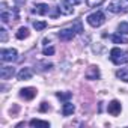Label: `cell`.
<instances>
[{
    "label": "cell",
    "instance_id": "obj_16",
    "mask_svg": "<svg viewBox=\"0 0 128 128\" xmlns=\"http://www.w3.org/2000/svg\"><path fill=\"white\" fill-rule=\"evenodd\" d=\"M112 41H113L114 44H126V39H125L120 33H118V35H112Z\"/></svg>",
    "mask_w": 128,
    "mask_h": 128
},
{
    "label": "cell",
    "instance_id": "obj_10",
    "mask_svg": "<svg viewBox=\"0 0 128 128\" xmlns=\"http://www.w3.org/2000/svg\"><path fill=\"white\" fill-rule=\"evenodd\" d=\"M59 11H60V14H63V15H71V14L74 12V6L68 5L65 0H63V2H60V5H59Z\"/></svg>",
    "mask_w": 128,
    "mask_h": 128
},
{
    "label": "cell",
    "instance_id": "obj_6",
    "mask_svg": "<svg viewBox=\"0 0 128 128\" xmlns=\"http://www.w3.org/2000/svg\"><path fill=\"white\" fill-rule=\"evenodd\" d=\"M32 12L36 14V15H47V14H50V6L45 5V3H38V5L33 6Z\"/></svg>",
    "mask_w": 128,
    "mask_h": 128
},
{
    "label": "cell",
    "instance_id": "obj_20",
    "mask_svg": "<svg viewBox=\"0 0 128 128\" xmlns=\"http://www.w3.org/2000/svg\"><path fill=\"white\" fill-rule=\"evenodd\" d=\"M33 27L36 30H44L47 27V23L45 21H33Z\"/></svg>",
    "mask_w": 128,
    "mask_h": 128
},
{
    "label": "cell",
    "instance_id": "obj_2",
    "mask_svg": "<svg viewBox=\"0 0 128 128\" xmlns=\"http://www.w3.org/2000/svg\"><path fill=\"white\" fill-rule=\"evenodd\" d=\"M88 23H89V26H92V27H100V26H102L104 24V21H106V17H104V14L101 12V11H96V12H94V14H90V15H88Z\"/></svg>",
    "mask_w": 128,
    "mask_h": 128
},
{
    "label": "cell",
    "instance_id": "obj_3",
    "mask_svg": "<svg viewBox=\"0 0 128 128\" xmlns=\"http://www.w3.org/2000/svg\"><path fill=\"white\" fill-rule=\"evenodd\" d=\"M0 57L3 62H14L18 59V51L15 48H3L0 51Z\"/></svg>",
    "mask_w": 128,
    "mask_h": 128
},
{
    "label": "cell",
    "instance_id": "obj_26",
    "mask_svg": "<svg viewBox=\"0 0 128 128\" xmlns=\"http://www.w3.org/2000/svg\"><path fill=\"white\" fill-rule=\"evenodd\" d=\"M65 2L68 3V5H71V6H76V5H78V3H82L83 0H65Z\"/></svg>",
    "mask_w": 128,
    "mask_h": 128
},
{
    "label": "cell",
    "instance_id": "obj_27",
    "mask_svg": "<svg viewBox=\"0 0 128 128\" xmlns=\"http://www.w3.org/2000/svg\"><path fill=\"white\" fill-rule=\"evenodd\" d=\"M47 110H50V106L47 102H42L41 107H39V112H47Z\"/></svg>",
    "mask_w": 128,
    "mask_h": 128
},
{
    "label": "cell",
    "instance_id": "obj_13",
    "mask_svg": "<svg viewBox=\"0 0 128 128\" xmlns=\"http://www.w3.org/2000/svg\"><path fill=\"white\" fill-rule=\"evenodd\" d=\"M74 110H76L74 104H71V102H68V101L63 104V107H62V113H63V116H70V114H72Z\"/></svg>",
    "mask_w": 128,
    "mask_h": 128
},
{
    "label": "cell",
    "instance_id": "obj_17",
    "mask_svg": "<svg viewBox=\"0 0 128 128\" xmlns=\"http://www.w3.org/2000/svg\"><path fill=\"white\" fill-rule=\"evenodd\" d=\"M118 30H119V33H120V35H128V23H126V21L119 23Z\"/></svg>",
    "mask_w": 128,
    "mask_h": 128
},
{
    "label": "cell",
    "instance_id": "obj_7",
    "mask_svg": "<svg viewBox=\"0 0 128 128\" xmlns=\"http://www.w3.org/2000/svg\"><path fill=\"white\" fill-rule=\"evenodd\" d=\"M120 110H122L120 102H119V101H116V100H113V101L108 104V107H107V112H108L112 116H118V114L120 113Z\"/></svg>",
    "mask_w": 128,
    "mask_h": 128
},
{
    "label": "cell",
    "instance_id": "obj_21",
    "mask_svg": "<svg viewBox=\"0 0 128 128\" xmlns=\"http://www.w3.org/2000/svg\"><path fill=\"white\" fill-rule=\"evenodd\" d=\"M102 2H104V0H86V5L89 8H95V6H100Z\"/></svg>",
    "mask_w": 128,
    "mask_h": 128
},
{
    "label": "cell",
    "instance_id": "obj_19",
    "mask_svg": "<svg viewBox=\"0 0 128 128\" xmlns=\"http://www.w3.org/2000/svg\"><path fill=\"white\" fill-rule=\"evenodd\" d=\"M56 96L60 98V100H63V101H66V100H70V98L72 96V94H71V92H57Z\"/></svg>",
    "mask_w": 128,
    "mask_h": 128
},
{
    "label": "cell",
    "instance_id": "obj_8",
    "mask_svg": "<svg viewBox=\"0 0 128 128\" xmlns=\"http://www.w3.org/2000/svg\"><path fill=\"white\" fill-rule=\"evenodd\" d=\"M20 96L24 100H33L36 96V89L35 88H24L20 90Z\"/></svg>",
    "mask_w": 128,
    "mask_h": 128
},
{
    "label": "cell",
    "instance_id": "obj_12",
    "mask_svg": "<svg viewBox=\"0 0 128 128\" xmlns=\"http://www.w3.org/2000/svg\"><path fill=\"white\" fill-rule=\"evenodd\" d=\"M32 76H33V72H32V70H30V68H23V70L18 72V76H17V77H18V80H21V82H23V80H30V78H32Z\"/></svg>",
    "mask_w": 128,
    "mask_h": 128
},
{
    "label": "cell",
    "instance_id": "obj_18",
    "mask_svg": "<svg viewBox=\"0 0 128 128\" xmlns=\"http://www.w3.org/2000/svg\"><path fill=\"white\" fill-rule=\"evenodd\" d=\"M116 76H118V78H120L122 82H126V83H128V70H119V71L116 72Z\"/></svg>",
    "mask_w": 128,
    "mask_h": 128
},
{
    "label": "cell",
    "instance_id": "obj_9",
    "mask_svg": "<svg viewBox=\"0 0 128 128\" xmlns=\"http://www.w3.org/2000/svg\"><path fill=\"white\" fill-rule=\"evenodd\" d=\"M86 78L88 80H98L100 78V68L98 66H89L86 71Z\"/></svg>",
    "mask_w": 128,
    "mask_h": 128
},
{
    "label": "cell",
    "instance_id": "obj_4",
    "mask_svg": "<svg viewBox=\"0 0 128 128\" xmlns=\"http://www.w3.org/2000/svg\"><path fill=\"white\" fill-rule=\"evenodd\" d=\"M125 8L126 6L120 2V0H110L108 5H107V11H110L113 14H119V12L125 11Z\"/></svg>",
    "mask_w": 128,
    "mask_h": 128
},
{
    "label": "cell",
    "instance_id": "obj_11",
    "mask_svg": "<svg viewBox=\"0 0 128 128\" xmlns=\"http://www.w3.org/2000/svg\"><path fill=\"white\" fill-rule=\"evenodd\" d=\"M14 74H15V70L12 66H2V70H0V77H2L3 80L11 78Z\"/></svg>",
    "mask_w": 128,
    "mask_h": 128
},
{
    "label": "cell",
    "instance_id": "obj_1",
    "mask_svg": "<svg viewBox=\"0 0 128 128\" xmlns=\"http://www.w3.org/2000/svg\"><path fill=\"white\" fill-rule=\"evenodd\" d=\"M110 60L114 63V65H125V63H128V53L118 48V47H114L110 51Z\"/></svg>",
    "mask_w": 128,
    "mask_h": 128
},
{
    "label": "cell",
    "instance_id": "obj_24",
    "mask_svg": "<svg viewBox=\"0 0 128 128\" xmlns=\"http://www.w3.org/2000/svg\"><path fill=\"white\" fill-rule=\"evenodd\" d=\"M6 39H8L6 30H5V29H0V41H2V42H6Z\"/></svg>",
    "mask_w": 128,
    "mask_h": 128
},
{
    "label": "cell",
    "instance_id": "obj_15",
    "mask_svg": "<svg viewBox=\"0 0 128 128\" xmlns=\"http://www.w3.org/2000/svg\"><path fill=\"white\" fill-rule=\"evenodd\" d=\"M30 126H50V124L47 120H41V119H32L29 122Z\"/></svg>",
    "mask_w": 128,
    "mask_h": 128
},
{
    "label": "cell",
    "instance_id": "obj_25",
    "mask_svg": "<svg viewBox=\"0 0 128 128\" xmlns=\"http://www.w3.org/2000/svg\"><path fill=\"white\" fill-rule=\"evenodd\" d=\"M72 29H74L77 33H82V32H83V27H82V23H80V21H77V23L72 26Z\"/></svg>",
    "mask_w": 128,
    "mask_h": 128
},
{
    "label": "cell",
    "instance_id": "obj_5",
    "mask_svg": "<svg viewBox=\"0 0 128 128\" xmlns=\"http://www.w3.org/2000/svg\"><path fill=\"white\" fill-rule=\"evenodd\" d=\"M76 30L71 27V29H62L60 32H59V38L62 39V41H65V42H68V41H72V38L76 36Z\"/></svg>",
    "mask_w": 128,
    "mask_h": 128
},
{
    "label": "cell",
    "instance_id": "obj_22",
    "mask_svg": "<svg viewBox=\"0 0 128 128\" xmlns=\"http://www.w3.org/2000/svg\"><path fill=\"white\" fill-rule=\"evenodd\" d=\"M0 18H2V21H3L5 24L11 21V15H9V12H6V11H3V12H2V17H0Z\"/></svg>",
    "mask_w": 128,
    "mask_h": 128
},
{
    "label": "cell",
    "instance_id": "obj_23",
    "mask_svg": "<svg viewBox=\"0 0 128 128\" xmlns=\"http://www.w3.org/2000/svg\"><path fill=\"white\" fill-rule=\"evenodd\" d=\"M42 53H44V56H51V54H54V47H45L42 50Z\"/></svg>",
    "mask_w": 128,
    "mask_h": 128
},
{
    "label": "cell",
    "instance_id": "obj_14",
    "mask_svg": "<svg viewBox=\"0 0 128 128\" xmlns=\"http://www.w3.org/2000/svg\"><path fill=\"white\" fill-rule=\"evenodd\" d=\"M15 36H17V39H26L29 36V29L27 27H20L18 32L15 33Z\"/></svg>",
    "mask_w": 128,
    "mask_h": 128
}]
</instances>
